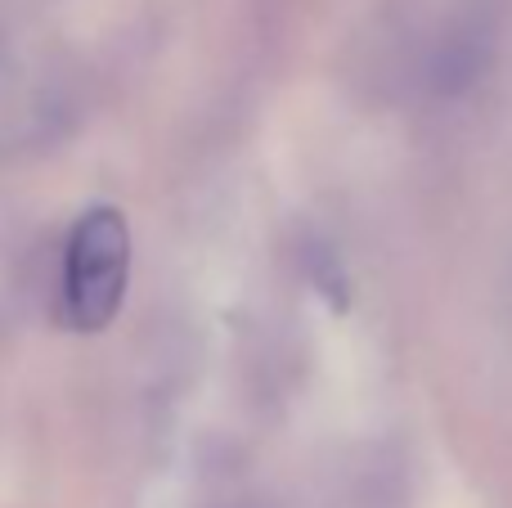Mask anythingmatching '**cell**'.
Masks as SVG:
<instances>
[{
    "instance_id": "6da1fadb",
    "label": "cell",
    "mask_w": 512,
    "mask_h": 508,
    "mask_svg": "<svg viewBox=\"0 0 512 508\" xmlns=\"http://www.w3.org/2000/svg\"><path fill=\"white\" fill-rule=\"evenodd\" d=\"M131 279V230L117 207H95L72 225L59 275V320L77 333H99L117 315Z\"/></svg>"
}]
</instances>
